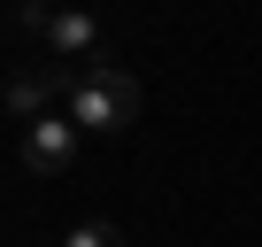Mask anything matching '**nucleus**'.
<instances>
[{
  "instance_id": "f257e3e1",
  "label": "nucleus",
  "mask_w": 262,
  "mask_h": 247,
  "mask_svg": "<svg viewBox=\"0 0 262 247\" xmlns=\"http://www.w3.org/2000/svg\"><path fill=\"white\" fill-rule=\"evenodd\" d=\"M147 108L139 77H123L108 62H77L70 70V116H77V132H131Z\"/></svg>"
},
{
  "instance_id": "f03ea898",
  "label": "nucleus",
  "mask_w": 262,
  "mask_h": 247,
  "mask_svg": "<svg viewBox=\"0 0 262 247\" xmlns=\"http://www.w3.org/2000/svg\"><path fill=\"white\" fill-rule=\"evenodd\" d=\"M16 24H24V31H39V39L54 47V62H70V70L100 54V24H93L85 8H62V0H24Z\"/></svg>"
},
{
  "instance_id": "7ed1b4c3",
  "label": "nucleus",
  "mask_w": 262,
  "mask_h": 247,
  "mask_svg": "<svg viewBox=\"0 0 262 247\" xmlns=\"http://www.w3.org/2000/svg\"><path fill=\"white\" fill-rule=\"evenodd\" d=\"M0 100H8V116H24V123L54 116V100H70V62H31V70H16L8 85H0Z\"/></svg>"
},
{
  "instance_id": "20e7f679",
  "label": "nucleus",
  "mask_w": 262,
  "mask_h": 247,
  "mask_svg": "<svg viewBox=\"0 0 262 247\" xmlns=\"http://www.w3.org/2000/svg\"><path fill=\"white\" fill-rule=\"evenodd\" d=\"M77 116H39V123H24V170H39V178H62V170H77Z\"/></svg>"
},
{
  "instance_id": "39448f33",
  "label": "nucleus",
  "mask_w": 262,
  "mask_h": 247,
  "mask_svg": "<svg viewBox=\"0 0 262 247\" xmlns=\"http://www.w3.org/2000/svg\"><path fill=\"white\" fill-rule=\"evenodd\" d=\"M62 247H123V232H116L108 216H93V224H77V232H70Z\"/></svg>"
}]
</instances>
